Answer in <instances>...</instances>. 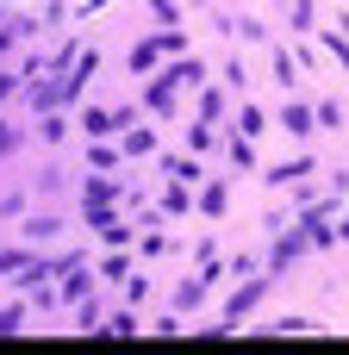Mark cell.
<instances>
[{
  "mask_svg": "<svg viewBox=\"0 0 349 355\" xmlns=\"http://www.w3.org/2000/svg\"><path fill=\"white\" fill-rule=\"evenodd\" d=\"M337 237H349V225H343V231H337Z\"/></svg>",
  "mask_w": 349,
  "mask_h": 355,
  "instance_id": "cell-3",
  "label": "cell"
},
{
  "mask_svg": "<svg viewBox=\"0 0 349 355\" xmlns=\"http://www.w3.org/2000/svg\"><path fill=\"white\" fill-rule=\"evenodd\" d=\"M306 125H312V112H306V106H287V131H293V137H306Z\"/></svg>",
  "mask_w": 349,
  "mask_h": 355,
  "instance_id": "cell-2",
  "label": "cell"
},
{
  "mask_svg": "<svg viewBox=\"0 0 349 355\" xmlns=\"http://www.w3.org/2000/svg\"><path fill=\"white\" fill-rule=\"evenodd\" d=\"M262 293H269V281H250V287H244V293H237V300H231V318H237V312H250V306H256V300H262Z\"/></svg>",
  "mask_w": 349,
  "mask_h": 355,
  "instance_id": "cell-1",
  "label": "cell"
}]
</instances>
